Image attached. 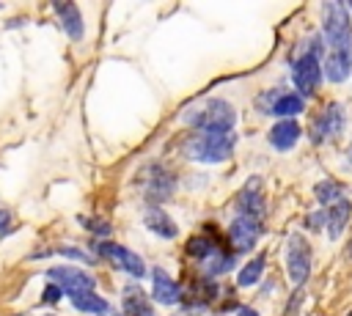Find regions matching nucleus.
<instances>
[{
    "instance_id": "10",
    "label": "nucleus",
    "mask_w": 352,
    "mask_h": 316,
    "mask_svg": "<svg viewBox=\"0 0 352 316\" xmlns=\"http://www.w3.org/2000/svg\"><path fill=\"white\" fill-rule=\"evenodd\" d=\"M258 234H261V220H253V217L236 214V217L231 220V225H228V239H231V245H234L236 253L250 250V247L256 245Z\"/></svg>"
},
{
    "instance_id": "4",
    "label": "nucleus",
    "mask_w": 352,
    "mask_h": 316,
    "mask_svg": "<svg viewBox=\"0 0 352 316\" xmlns=\"http://www.w3.org/2000/svg\"><path fill=\"white\" fill-rule=\"evenodd\" d=\"M140 190H143V195H146V201L151 206H160V203H165L173 195L176 176L170 170H165L162 165H148L140 173Z\"/></svg>"
},
{
    "instance_id": "2",
    "label": "nucleus",
    "mask_w": 352,
    "mask_h": 316,
    "mask_svg": "<svg viewBox=\"0 0 352 316\" xmlns=\"http://www.w3.org/2000/svg\"><path fill=\"white\" fill-rule=\"evenodd\" d=\"M184 121L195 129V132H234L236 124V110L231 107V102L226 99H206L198 107L184 113Z\"/></svg>"
},
{
    "instance_id": "28",
    "label": "nucleus",
    "mask_w": 352,
    "mask_h": 316,
    "mask_svg": "<svg viewBox=\"0 0 352 316\" xmlns=\"http://www.w3.org/2000/svg\"><path fill=\"white\" fill-rule=\"evenodd\" d=\"M324 223H327L324 212H314V214H308V220H305V225H308V228H322Z\"/></svg>"
},
{
    "instance_id": "7",
    "label": "nucleus",
    "mask_w": 352,
    "mask_h": 316,
    "mask_svg": "<svg viewBox=\"0 0 352 316\" xmlns=\"http://www.w3.org/2000/svg\"><path fill=\"white\" fill-rule=\"evenodd\" d=\"M286 272H289L294 286H302L308 280V275H311V245L300 234L289 236V245H286Z\"/></svg>"
},
{
    "instance_id": "11",
    "label": "nucleus",
    "mask_w": 352,
    "mask_h": 316,
    "mask_svg": "<svg viewBox=\"0 0 352 316\" xmlns=\"http://www.w3.org/2000/svg\"><path fill=\"white\" fill-rule=\"evenodd\" d=\"M148 275H151V300L154 302H160V305H176L182 300V286L162 267H154Z\"/></svg>"
},
{
    "instance_id": "9",
    "label": "nucleus",
    "mask_w": 352,
    "mask_h": 316,
    "mask_svg": "<svg viewBox=\"0 0 352 316\" xmlns=\"http://www.w3.org/2000/svg\"><path fill=\"white\" fill-rule=\"evenodd\" d=\"M236 212L242 217H253V220L264 217V184L258 176H250L245 181V187L236 192Z\"/></svg>"
},
{
    "instance_id": "25",
    "label": "nucleus",
    "mask_w": 352,
    "mask_h": 316,
    "mask_svg": "<svg viewBox=\"0 0 352 316\" xmlns=\"http://www.w3.org/2000/svg\"><path fill=\"white\" fill-rule=\"evenodd\" d=\"M77 220H80V225H82L85 231H91V234H96V236H110V234H113L110 220H102V217H77Z\"/></svg>"
},
{
    "instance_id": "22",
    "label": "nucleus",
    "mask_w": 352,
    "mask_h": 316,
    "mask_svg": "<svg viewBox=\"0 0 352 316\" xmlns=\"http://www.w3.org/2000/svg\"><path fill=\"white\" fill-rule=\"evenodd\" d=\"M187 256H192V258H198V261H206L214 250H217V245L209 239V236H204V234H195V236H190V242H187Z\"/></svg>"
},
{
    "instance_id": "8",
    "label": "nucleus",
    "mask_w": 352,
    "mask_h": 316,
    "mask_svg": "<svg viewBox=\"0 0 352 316\" xmlns=\"http://www.w3.org/2000/svg\"><path fill=\"white\" fill-rule=\"evenodd\" d=\"M292 77H294V85L302 96H311L319 85V55H316V47H311L308 52H302L292 69Z\"/></svg>"
},
{
    "instance_id": "31",
    "label": "nucleus",
    "mask_w": 352,
    "mask_h": 316,
    "mask_svg": "<svg viewBox=\"0 0 352 316\" xmlns=\"http://www.w3.org/2000/svg\"><path fill=\"white\" fill-rule=\"evenodd\" d=\"M102 316H121V313H118V311H104Z\"/></svg>"
},
{
    "instance_id": "20",
    "label": "nucleus",
    "mask_w": 352,
    "mask_h": 316,
    "mask_svg": "<svg viewBox=\"0 0 352 316\" xmlns=\"http://www.w3.org/2000/svg\"><path fill=\"white\" fill-rule=\"evenodd\" d=\"M302 107H305V102H302L300 93H280V96L275 99V104H272L270 113H275V115H280V118H292V115L302 113Z\"/></svg>"
},
{
    "instance_id": "13",
    "label": "nucleus",
    "mask_w": 352,
    "mask_h": 316,
    "mask_svg": "<svg viewBox=\"0 0 352 316\" xmlns=\"http://www.w3.org/2000/svg\"><path fill=\"white\" fill-rule=\"evenodd\" d=\"M143 223H146V228H148L151 234H157V236H162V239H176V234H179L176 220H173L162 206H148L146 214H143Z\"/></svg>"
},
{
    "instance_id": "26",
    "label": "nucleus",
    "mask_w": 352,
    "mask_h": 316,
    "mask_svg": "<svg viewBox=\"0 0 352 316\" xmlns=\"http://www.w3.org/2000/svg\"><path fill=\"white\" fill-rule=\"evenodd\" d=\"M63 297V291L55 286V283H50V286H44V291H41V302H47V305H55L58 300Z\"/></svg>"
},
{
    "instance_id": "18",
    "label": "nucleus",
    "mask_w": 352,
    "mask_h": 316,
    "mask_svg": "<svg viewBox=\"0 0 352 316\" xmlns=\"http://www.w3.org/2000/svg\"><path fill=\"white\" fill-rule=\"evenodd\" d=\"M69 302H72V308H77L80 313L102 316L104 311H110V302H107L102 294H96V291H80V294L69 297Z\"/></svg>"
},
{
    "instance_id": "1",
    "label": "nucleus",
    "mask_w": 352,
    "mask_h": 316,
    "mask_svg": "<svg viewBox=\"0 0 352 316\" xmlns=\"http://www.w3.org/2000/svg\"><path fill=\"white\" fill-rule=\"evenodd\" d=\"M236 143L234 132H190L187 140L182 143L184 157L198 159V162H223L231 157Z\"/></svg>"
},
{
    "instance_id": "19",
    "label": "nucleus",
    "mask_w": 352,
    "mask_h": 316,
    "mask_svg": "<svg viewBox=\"0 0 352 316\" xmlns=\"http://www.w3.org/2000/svg\"><path fill=\"white\" fill-rule=\"evenodd\" d=\"M349 212H352V206H349V201H346V198H341L338 203H333V206L324 212V217H327V234H330V239H338V236H341V231L346 228Z\"/></svg>"
},
{
    "instance_id": "12",
    "label": "nucleus",
    "mask_w": 352,
    "mask_h": 316,
    "mask_svg": "<svg viewBox=\"0 0 352 316\" xmlns=\"http://www.w3.org/2000/svg\"><path fill=\"white\" fill-rule=\"evenodd\" d=\"M344 129V107L341 104H327V110L314 121V143H324L336 137Z\"/></svg>"
},
{
    "instance_id": "29",
    "label": "nucleus",
    "mask_w": 352,
    "mask_h": 316,
    "mask_svg": "<svg viewBox=\"0 0 352 316\" xmlns=\"http://www.w3.org/2000/svg\"><path fill=\"white\" fill-rule=\"evenodd\" d=\"M8 225H11V212H8V209H0V231L6 234Z\"/></svg>"
},
{
    "instance_id": "34",
    "label": "nucleus",
    "mask_w": 352,
    "mask_h": 316,
    "mask_svg": "<svg viewBox=\"0 0 352 316\" xmlns=\"http://www.w3.org/2000/svg\"><path fill=\"white\" fill-rule=\"evenodd\" d=\"M349 5H352V3H349Z\"/></svg>"
},
{
    "instance_id": "5",
    "label": "nucleus",
    "mask_w": 352,
    "mask_h": 316,
    "mask_svg": "<svg viewBox=\"0 0 352 316\" xmlns=\"http://www.w3.org/2000/svg\"><path fill=\"white\" fill-rule=\"evenodd\" d=\"M91 250H94L99 258H104V261L116 264L118 269H124L126 275H132L135 280L146 275V264H143V258H140L138 253H132L129 247L118 245V242H91Z\"/></svg>"
},
{
    "instance_id": "17",
    "label": "nucleus",
    "mask_w": 352,
    "mask_h": 316,
    "mask_svg": "<svg viewBox=\"0 0 352 316\" xmlns=\"http://www.w3.org/2000/svg\"><path fill=\"white\" fill-rule=\"evenodd\" d=\"M300 124L297 121H292V118H283V121H278L272 129H270V143L278 148V151H286V148H292L297 140H300Z\"/></svg>"
},
{
    "instance_id": "3",
    "label": "nucleus",
    "mask_w": 352,
    "mask_h": 316,
    "mask_svg": "<svg viewBox=\"0 0 352 316\" xmlns=\"http://www.w3.org/2000/svg\"><path fill=\"white\" fill-rule=\"evenodd\" d=\"M322 33L324 41L330 44V49H344L352 41V25H349V14L344 3H324L322 5Z\"/></svg>"
},
{
    "instance_id": "32",
    "label": "nucleus",
    "mask_w": 352,
    "mask_h": 316,
    "mask_svg": "<svg viewBox=\"0 0 352 316\" xmlns=\"http://www.w3.org/2000/svg\"><path fill=\"white\" fill-rule=\"evenodd\" d=\"M346 154H349V162H352V146H349V151H346Z\"/></svg>"
},
{
    "instance_id": "23",
    "label": "nucleus",
    "mask_w": 352,
    "mask_h": 316,
    "mask_svg": "<svg viewBox=\"0 0 352 316\" xmlns=\"http://www.w3.org/2000/svg\"><path fill=\"white\" fill-rule=\"evenodd\" d=\"M261 272H264V256H256L253 261H248L242 269H239V275H236V286H253V283H258V278H261Z\"/></svg>"
},
{
    "instance_id": "15",
    "label": "nucleus",
    "mask_w": 352,
    "mask_h": 316,
    "mask_svg": "<svg viewBox=\"0 0 352 316\" xmlns=\"http://www.w3.org/2000/svg\"><path fill=\"white\" fill-rule=\"evenodd\" d=\"M55 14L60 16V27L72 41L82 38V14L74 3H55Z\"/></svg>"
},
{
    "instance_id": "6",
    "label": "nucleus",
    "mask_w": 352,
    "mask_h": 316,
    "mask_svg": "<svg viewBox=\"0 0 352 316\" xmlns=\"http://www.w3.org/2000/svg\"><path fill=\"white\" fill-rule=\"evenodd\" d=\"M47 278H50L66 297H74V294H80V291H96V278L88 275V272L80 269V267H72V264L50 267V269H47Z\"/></svg>"
},
{
    "instance_id": "16",
    "label": "nucleus",
    "mask_w": 352,
    "mask_h": 316,
    "mask_svg": "<svg viewBox=\"0 0 352 316\" xmlns=\"http://www.w3.org/2000/svg\"><path fill=\"white\" fill-rule=\"evenodd\" d=\"M349 69H352V58H349V47L344 49H330L327 60H324V74L330 82H344L349 77Z\"/></svg>"
},
{
    "instance_id": "35",
    "label": "nucleus",
    "mask_w": 352,
    "mask_h": 316,
    "mask_svg": "<svg viewBox=\"0 0 352 316\" xmlns=\"http://www.w3.org/2000/svg\"><path fill=\"white\" fill-rule=\"evenodd\" d=\"M50 316H52V313H50Z\"/></svg>"
},
{
    "instance_id": "30",
    "label": "nucleus",
    "mask_w": 352,
    "mask_h": 316,
    "mask_svg": "<svg viewBox=\"0 0 352 316\" xmlns=\"http://www.w3.org/2000/svg\"><path fill=\"white\" fill-rule=\"evenodd\" d=\"M236 316H258V313H256L253 308H239V311H236Z\"/></svg>"
},
{
    "instance_id": "14",
    "label": "nucleus",
    "mask_w": 352,
    "mask_h": 316,
    "mask_svg": "<svg viewBox=\"0 0 352 316\" xmlns=\"http://www.w3.org/2000/svg\"><path fill=\"white\" fill-rule=\"evenodd\" d=\"M121 316H154V308H151L146 291H143L138 283H129V286L124 289Z\"/></svg>"
},
{
    "instance_id": "24",
    "label": "nucleus",
    "mask_w": 352,
    "mask_h": 316,
    "mask_svg": "<svg viewBox=\"0 0 352 316\" xmlns=\"http://www.w3.org/2000/svg\"><path fill=\"white\" fill-rule=\"evenodd\" d=\"M234 267V256L231 253H226V250H214L209 258H206V275H223V272H228Z\"/></svg>"
},
{
    "instance_id": "21",
    "label": "nucleus",
    "mask_w": 352,
    "mask_h": 316,
    "mask_svg": "<svg viewBox=\"0 0 352 316\" xmlns=\"http://www.w3.org/2000/svg\"><path fill=\"white\" fill-rule=\"evenodd\" d=\"M314 192H316L319 203H324V206H333V203H338L341 198H346V187L338 184V181H333V179L319 181V184L314 187Z\"/></svg>"
},
{
    "instance_id": "33",
    "label": "nucleus",
    "mask_w": 352,
    "mask_h": 316,
    "mask_svg": "<svg viewBox=\"0 0 352 316\" xmlns=\"http://www.w3.org/2000/svg\"><path fill=\"white\" fill-rule=\"evenodd\" d=\"M349 256H352V245H349Z\"/></svg>"
},
{
    "instance_id": "27",
    "label": "nucleus",
    "mask_w": 352,
    "mask_h": 316,
    "mask_svg": "<svg viewBox=\"0 0 352 316\" xmlns=\"http://www.w3.org/2000/svg\"><path fill=\"white\" fill-rule=\"evenodd\" d=\"M58 253H60L63 258H74V261H88V253H82V250H77V247H58Z\"/></svg>"
}]
</instances>
